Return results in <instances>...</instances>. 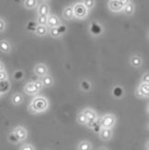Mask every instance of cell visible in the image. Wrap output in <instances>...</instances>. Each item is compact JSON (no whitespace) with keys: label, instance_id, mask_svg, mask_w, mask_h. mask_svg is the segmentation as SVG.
I'll use <instances>...</instances> for the list:
<instances>
[{"label":"cell","instance_id":"1","mask_svg":"<svg viewBox=\"0 0 149 150\" xmlns=\"http://www.w3.org/2000/svg\"><path fill=\"white\" fill-rule=\"evenodd\" d=\"M48 105V100L44 97H37L35 99H33V100L30 104L29 110L31 113H37L47 110Z\"/></svg>","mask_w":149,"mask_h":150},{"label":"cell","instance_id":"2","mask_svg":"<svg viewBox=\"0 0 149 150\" xmlns=\"http://www.w3.org/2000/svg\"><path fill=\"white\" fill-rule=\"evenodd\" d=\"M116 122V117L113 114H106L100 120V125L101 128L111 129Z\"/></svg>","mask_w":149,"mask_h":150},{"label":"cell","instance_id":"3","mask_svg":"<svg viewBox=\"0 0 149 150\" xmlns=\"http://www.w3.org/2000/svg\"><path fill=\"white\" fill-rule=\"evenodd\" d=\"M74 16L79 19L85 18L88 16V9L85 8L83 3H77L73 6Z\"/></svg>","mask_w":149,"mask_h":150},{"label":"cell","instance_id":"4","mask_svg":"<svg viewBox=\"0 0 149 150\" xmlns=\"http://www.w3.org/2000/svg\"><path fill=\"white\" fill-rule=\"evenodd\" d=\"M129 1L127 0H112L109 2V8L113 12H120L124 8L125 5H127Z\"/></svg>","mask_w":149,"mask_h":150},{"label":"cell","instance_id":"5","mask_svg":"<svg viewBox=\"0 0 149 150\" xmlns=\"http://www.w3.org/2000/svg\"><path fill=\"white\" fill-rule=\"evenodd\" d=\"M83 113H84V115L86 116L88 125H90L91 123H93L94 122H96L97 119H98V115H97V113L94 112L93 110H91V109H86L83 112Z\"/></svg>","mask_w":149,"mask_h":150},{"label":"cell","instance_id":"6","mask_svg":"<svg viewBox=\"0 0 149 150\" xmlns=\"http://www.w3.org/2000/svg\"><path fill=\"white\" fill-rule=\"evenodd\" d=\"M13 133L15 134V135L18 137V139L19 140V142L25 140L26 138H27V136H28L27 130H26L24 127H21V126L16 127L14 129V131H13Z\"/></svg>","mask_w":149,"mask_h":150},{"label":"cell","instance_id":"7","mask_svg":"<svg viewBox=\"0 0 149 150\" xmlns=\"http://www.w3.org/2000/svg\"><path fill=\"white\" fill-rule=\"evenodd\" d=\"M47 25L49 28H56L60 25V21L55 15H48Z\"/></svg>","mask_w":149,"mask_h":150},{"label":"cell","instance_id":"8","mask_svg":"<svg viewBox=\"0 0 149 150\" xmlns=\"http://www.w3.org/2000/svg\"><path fill=\"white\" fill-rule=\"evenodd\" d=\"M34 73L39 76H46L47 73H48V70H47V67L44 66L43 64H38L37 66L34 67Z\"/></svg>","mask_w":149,"mask_h":150},{"label":"cell","instance_id":"9","mask_svg":"<svg viewBox=\"0 0 149 150\" xmlns=\"http://www.w3.org/2000/svg\"><path fill=\"white\" fill-rule=\"evenodd\" d=\"M49 11H50V6L47 3L42 2L39 5V8H38L39 16H48Z\"/></svg>","mask_w":149,"mask_h":150},{"label":"cell","instance_id":"10","mask_svg":"<svg viewBox=\"0 0 149 150\" xmlns=\"http://www.w3.org/2000/svg\"><path fill=\"white\" fill-rule=\"evenodd\" d=\"M102 27L101 25H100L99 23L97 22H92L91 25H90V32H91V34H93L94 36H99L102 33Z\"/></svg>","mask_w":149,"mask_h":150},{"label":"cell","instance_id":"11","mask_svg":"<svg viewBox=\"0 0 149 150\" xmlns=\"http://www.w3.org/2000/svg\"><path fill=\"white\" fill-rule=\"evenodd\" d=\"M100 138L104 141H108L112 138V130L111 129H107V128H101L100 132Z\"/></svg>","mask_w":149,"mask_h":150},{"label":"cell","instance_id":"12","mask_svg":"<svg viewBox=\"0 0 149 150\" xmlns=\"http://www.w3.org/2000/svg\"><path fill=\"white\" fill-rule=\"evenodd\" d=\"M63 17H64V18L67 19V21L75 18L74 12H73V6H66V8H64L63 11Z\"/></svg>","mask_w":149,"mask_h":150},{"label":"cell","instance_id":"13","mask_svg":"<svg viewBox=\"0 0 149 150\" xmlns=\"http://www.w3.org/2000/svg\"><path fill=\"white\" fill-rule=\"evenodd\" d=\"M24 92L29 95H34L38 92V90L34 87L33 82H30L28 84H26V86L24 87Z\"/></svg>","mask_w":149,"mask_h":150},{"label":"cell","instance_id":"14","mask_svg":"<svg viewBox=\"0 0 149 150\" xmlns=\"http://www.w3.org/2000/svg\"><path fill=\"white\" fill-rule=\"evenodd\" d=\"M11 50L10 43L6 40H2L0 41V51L3 53H9Z\"/></svg>","mask_w":149,"mask_h":150},{"label":"cell","instance_id":"15","mask_svg":"<svg viewBox=\"0 0 149 150\" xmlns=\"http://www.w3.org/2000/svg\"><path fill=\"white\" fill-rule=\"evenodd\" d=\"M122 10H124V14L126 16H132L134 12V6L133 5V3L129 2L127 5H125V6L122 8Z\"/></svg>","mask_w":149,"mask_h":150},{"label":"cell","instance_id":"16","mask_svg":"<svg viewBox=\"0 0 149 150\" xmlns=\"http://www.w3.org/2000/svg\"><path fill=\"white\" fill-rule=\"evenodd\" d=\"M9 88H10V84L8 81V79L6 80H0V92H1L2 94L6 93L9 90Z\"/></svg>","mask_w":149,"mask_h":150},{"label":"cell","instance_id":"17","mask_svg":"<svg viewBox=\"0 0 149 150\" xmlns=\"http://www.w3.org/2000/svg\"><path fill=\"white\" fill-rule=\"evenodd\" d=\"M130 63L133 67H140L142 66V60H141V58L137 55L131 56Z\"/></svg>","mask_w":149,"mask_h":150},{"label":"cell","instance_id":"18","mask_svg":"<svg viewBox=\"0 0 149 150\" xmlns=\"http://www.w3.org/2000/svg\"><path fill=\"white\" fill-rule=\"evenodd\" d=\"M124 88H122L121 87H120V86H116L112 89V95H113V97L117 98V99L121 98L122 96H124Z\"/></svg>","mask_w":149,"mask_h":150},{"label":"cell","instance_id":"19","mask_svg":"<svg viewBox=\"0 0 149 150\" xmlns=\"http://www.w3.org/2000/svg\"><path fill=\"white\" fill-rule=\"evenodd\" d=\"M36 34L38 36H45L47 34L48 32V29H47V26H41V25H38L37 28H36Z\"/></svg>","mask_w":149,"mask_h":150},{"label":"cell","instance_id":"20","mask_svg":"<svg viewBox=\"0 0 149 150\" xmlns=\"http://www.w3.org/2000/svg\"><path fill=\"white\" fill-rule=\"evenodd\" d=\"M41 81L43 85V87H51L53 85V77L47 74L46 76H42Z\"/></svg>","mask_w":149,"mask_h":150},{"label":"cell","instance_id":"21","mask_svg":"<svg viewBox=\"0 0 149 150\" xmlns=\"http://www.w3.org/2000/svg\"><path fill=\"white\" fill-rule=\"evenodd\" d=\"M22 100H23L22 95L19 93H15L11 98V101L14 105H19V104L22 103Z\"/></svg>","mask_w":149,"mask_h":150},{"label":"cell","instance_id":"22","mask_svg":"<svg viewBox=\"0 0 149 150\" xmlns=\"http://www.w3.org/2000/svg\"><path fill=\"white\" fill-rule=\"evenodd\" d=\"M78 150H90L91 149V144L88 141H82L78 144L77 146Z\"/></svg>","mask_w":149,"mask_h":150},{"label":"cell","instance_id":"23","mask_svg":"<svg viewBox=\"0 0 149 150\" xmlns=\"http://www.w3.org/2000/svg\"><path fill=\"white\" fill-rule=\"evenodd\" d=\"M23 3H24V6L28 9H32L36 8V6H37L36 0H25Z\"/></svg>","mask_w":149,"mask_h":150},{"label":"cell","instance_id":"24","mask_svg":"<svg viewBox=\"0 0 149 150\" xmlns=\"http://www.w3.org/2000/svg\"><path fill=\"white\" fill-rule=\"evenodd\" d=\"M76 121L77 122L79 123V125H88V121H87V118H86V116L84 115L83 112H80L77 114V117H76Z\"/></svg>","mask_w":149,"mask_h":150},{"label":"cell","instance_id":"25","mask_svg":"<svg viewBox=\"0 0 149 150\" xmlns=\"http://www.w3.org/2000/svg\"><path fill=\"white\" fill-rule=\"evenodd\" d=\"M139 89L141 90V92L144 94L145 97H148V95H149V84L142 83Z\"/></svg>","mask_w":149,"mask_h":150},{"label":"cell","instance_id":"26","mask_svg":"<svg viewBox=\"0 0 149 150\" xmlns=\"http://www.w3.org/2000/svg\"><path fill=\"white\" fill-rule=\"evenodd\" d=\"M37 22L36 21H30L27 25H26V28H27V30L29 31H31V32H34L36 30V28H37Z\"/></svg>","mask_w":149,"mask_h":150},{"label":"cell","instance_id":"27","mask_svg":"<svg viewBox=\"0 0 149 150\" xmlns=\"http://www.w3.org/2000/svg\"><path fill=\"white\" fill-rule=\"evenodd\" d=\"M47 18H48V16H38L37 24L41 25V26H46L47 25Z\"/></svg>","mask_w":149,"mask_h":150},{"label":"cell","instance_id":"28","mask_svg":"<svg viewBox=\"0 0 149 150\" xmlns=\"http://www.w3.org/2000/svg\"><path fill=\"white\" fill-rule=\"evenodd\" d=\"M89 126L92 128V130H93V131H94L96 134H100V130H101V126H100V122H99L98 121L94 122H93V123H91V125H90Z\"/></svg>","mask_w":149,"mask_h":150},{"label":"cell","instance_id":"29","mask_svg":"<svg viewBox=\"0 0 149 150\" xmlns=\"http://www.w3.org/2000/svg\"><path fill=\"white\" fill-rule=\"evenodd\" d=\"M82 3L84 6H85V8L87 9H91L95 6V1H93V0H86V1H84Z\"/></svg>","mask_w":149,"mask_h":150},{"label":"cell","instance_id":"30","mask_svg":"<svg viewBox=\"0 0 149 150\" xmlns=\"http://www.w3.org/2000/svg\"><path fill=\"white\" fill-rule=\"evenodd\" d=\"M8 141L11 143V144H18V143L19 142V140L18 139V137L15 135V134L13 133V132H11L10 134H9V135H8Z\"/></svg>","mask_w":149,"mask_h":150},{"label":"cell","instance_id":"31","mask_svg":"<svg viewBox=\"0 0 149 150\" xmlns=\"http://www.w3.org/2000/svg\"><path fill=\"white\" fill-rule=\"evenodd\" d=\"M80 87L83 90H85V91H88L90 89V88H91V85H90V83L87 80H84L81 82L80 84Z\"/></svg>","mask_w":149,"mask_h":150},{"label":"cell","instance_id":"32","mask_svg":"<svg viewBox=\"0 0 149 150\" xmlns=\"http://www.w3.org/2000/svg\"><path fill=\"white\" fill-rule=\"evenodd\" d=\"M23 76H24V73H23V71H21V70H17L16 72L14 73V78L16 80L22 79Z\"/></svg>","mask_w":149,"mask_h":150},{"label":"cell","instance_id":"33","mask_svg":"<svg viewBox=\"0 0 149 150\" xmlns=\"http://www.w3.org/2000/svg\"><path fill=\"white\" fill-rule=\"evenodd\" d=\"M58 32H59V34L60 36L64 33H66V25H64V24H60L58 27H56Z\"/></svg>","mask_w":149,"mask_h":150},{"label":"cell","instance_id":"34","mask_svg":"<svg viewBox=\"0 0 149 150\" xmlns=\"http://www.w3.org/2000/svg\"><path fill=\"white\" fill-rule=\"evenodd\" d=\"M50 34L52 37H54V38H58L60 36L59 32H58L56 28H50Z\"/></svg>","mask_w":149,"mask_h":150},{"label":"cell","instance_id":"35","mask_svg":"<svg viewBox=\"0 0 149 150\" xmlns=\"http://www.w3.org/2000/svg\"><path fill=\"white\" fill-rule=\"evenodd\" d=\"M33 85H34V87L36 88V89L39 91V90H41L42 88H43V85H42V81L41 80H36V81H34L33 82Z\"/></svg>","mask_w":149,"mask_h":150},{"label":"cell","instance_id":"36","mask_svg":"<svg viewBox=\"0 0 149 150\" xmlns=\"http://www.w3.org/2000/svg\"><path fill=\"white\" fill-rule=\"evenodd\" d=\"M6 78H8V74L6 71H0V80H6Z\"/></svg>","mask_w":149,"mask_h":150},{"label":"cell","instance_id":"37","mask_svg":"<svg viewBox=\"0 0 149 150\" xmlns=\"http://www.w3.org/2000/svg\"><path fill=\"white\" fill-rule=\"evenodd\" d=\"M142 83L149 84V73H145L143 76V78H142Z\"/></svg>","mask_w":149,"mask_h":150},{"label":"cell","instance_id":"38","mask_svg":"<svg viewBox=\"0 0 149 150\" xmlns=\"http://www.w3.org/2000/svg\"><path fill=\"white\" fill-rule=\"evenodd\" d=\"M20 150H35V149H34V147L32 146L31 145H30V144H26V145H24V146H21Z\"/></svg>","mask_w":149,"mask_h":150},{"label":"cell","instance_id":"39","mask_svg":"<svg viewBox=\"0 0 149 150\" xmlns=\"http://www.w3.org/2000/svg\"><path fill=\"white\" fill-rule=\"evenodd\" d=\"M5 29H6V22L3 18H0V32L5 30Z\"/></svg>","mask_w":149,"mask_h":150},{"label":"cell","instance_id":"40","mask_svg":"<svg viewBox=\"0 0 149 150\" xmlns=\"http://www.w3.org/2000/svg\"><path fill=\"white\" fill-rule=\"evenodd\" d=\"M135 95H136L137 98H144V97H145L144 94L141 92V90H140L139 88H137L136 91H135Z\"/></svg>","mask_w":149,"mask_h":150},{"label":"cell","instance_id":"41","mask_svg":"<svg viewBox=\"0 0 149 150\" xmlns=\"http://www.w3.org/2000/svg\"><path fill=\"white\" fill-rule=\"evenodd\" d=\"M4 70V64L0 62V71H3Z\"/></svg>","mask_w":149,"mask_h":150},{"label":"cell","instance_id":"42","mask_svg":"<svg viewBox=\"0 0 149 150\" xmlns=\"http://www.w3.org/2000/svg\"><path fill=\"white\" fill-rule=\"evenodd\" d=\"M99 150H107L106 148H104V147H101V148H100Z\"/></svg>","mask_w":149,"mask_h":150},{"label":"cell","instance_id":"43","mask_svg":"<svg viewBox=\"0 0 149 150\" xmlns=\"http://www.w3.org/2000/svg\"><path fill=\"white\" fill-rule=\"evenodd\" d=\"M1 95H2V93H1V92H0V96H1Z\"/></svg>","mask_w":149,"mask_h":150}]
</instances>
